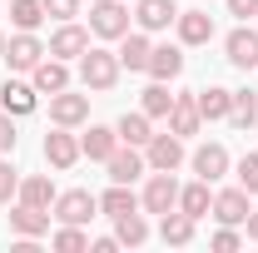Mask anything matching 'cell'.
Here are the masks:
<instances>
[{
  "label": "cell",
  "instance_id": "6da1fadb",
  "mask_svg": "<svg viewBox=\"0 0 258 253\" xmlns=\"http://www.w3.org/2000/svg\"><path fill=\"white\" fill-rule=\"evenodd\" d=\"M119 55L114 50H99V45H90L85 55H80V80H85V90H114L119 85Z\"/></svg>",
  "mask_w": 258,
  "mask_h": 253
},
{
  "label": "cell",
  "instance_id": "7a4b0ae2",
  "mask_svg": "<svg viewBox=\"0 0 258 253\" xmlns=\"http://www.w3.org/2000/svg\"><path fill=\"white\" fill-rule=\"evenodd\" d=\"M90 35H99V40L129 35V0H95L90 5Z\"/></svg>",
  "mask_w": 258,
  "mask_h": 253
},
{
  "label": "cell",
  "instance_id": "3957f363",
  "mask_svg": "<svg viewBox=\"0 0 258 253\" xmlns=\"http://www.w3.org/2000/svg\"><path fill=\"white\" fill-rule=\"evenodd\" d=\"M139 209H144V214H169V209H179V184H174V174L154 169L149 184H144V194H139Z\"/></svg>",
  "mask_w": 258,
  "mask_h": 253
},
{
  "label": "cell",
  "instance_id": "277c9868",
  "mask_svg": "<svg viewBox=\"0 0 258 253\" xmlns=\"http://www.w3.org/2000/svg\"><path fill=\"white\" fill-rule=\"evenodd\" d=\"M95 214H99V199L90 189H64V194H55V219H60V223H80V228H85Z\"/></svg>",
  "mask_w": 258,
  "mask_h": 253
},
{
  "label": "cell",
  "instance_id": "5b68a950",
  "mask_svg": "<svg viewBox=\"0 0 258 253\" xmlns=\"http://www.w3.org/2000/svg\"><path fill=\"white\" fill-rule=\"evenodd\" d=\"M144 164L149 169H164V174H174L179 164H184V139L169 129V134H154L149 144H144Z\"/></svg>",
  "mask_w": 258,
  "mask_h": 253
},
{
  "label": "cell",
  "instance_id": "8992f818",
  "mask_svg": "<svg viewBox=\"0 0 258 253\" xmlns=\"http://www.w3.org/2000/svg\"><path fill=\"white\" fill-rule=\"evenodd\" d=\"M80 159H85L80 154V139H75L64 124H55L50 134H45V164H50V169H75Z\"/></svg>",
  "mask_w": 258,
  "mask_h": 253
},
{
  "label": "cell",
  "instance_id": "52a82bcc",
  "mask_svg": "<svg viewBox=\"0 0 258 253\" xmlns=\"http://www.w3.org/2000/svg\"><path fill=\"white\" fill-rule=\"evenodd\" d=\"M224 60L233 70H253L258 65V25H238V30L224 40Z\"/></svg>",
  "mask_w": 258,
  "mask_h": 253
},
{
  "label": "cell",
  "instance_id": "ba28073f",
  "mask_svg": "<svg viewBox=\"0 0 258 253\" xmlns=\"http://www.w3.org/2000/svg\"><path fill=\"white\" fill-rule=\"evenodd\" d=\"M45 55H50V50L35 40V30H20V35L5 40V65H10V70H35Z\"/></svg>",
  "mask_w": 258,
  "mask_h": 253
},
{
  "label": "cell",
  "instance_id": "9c48e42d",
  "mask_svg": "<svg viewBox=\"0 0 258 253\" xmlns=\"http://www.w3.org/2000/svg\"><path fill=\"white\" fill-rule=\"evenodd\" d=\"M85 50H90V30L75 25V20H60V30L50 35V55L55 60H80Z\"/></svg>",
  "mask_w": 258,
  "mask_h": 253
},
{
  "label": "cell",
  "instance_id": "30bf717a",
  "mask_svg": "<svg viewBox=\"0 0 258 253\" xmlns=\"http://www.w3.org/2000/svg\"><path fill=\"white\" fill-rule=\"evenodd\" d=\"M50 209H35V204H20L15 199V209H10V233L15 238H40V233H50Z\"/></svg>",
  "mask_w": 258,
  "mask_h": 253
},
{
  "label": "cell",
  "instance_id": "8fae6325",
  "mask_svg": "<svg viewBox=\"0 0 258 253\" xmlns=\"http://www.w3.org/2000/svg\"><path fill=\"white\" fill-rule=\"evenodd\" d=\"M50 119L64 129L85 124L90 119V95H75V90H60V95H50Z\"/></svg>",
  "mask_w": 258,
  "mask_h": 253
},
{
  "label": "cell",
  "instance_id": "7c38bea8",
  "mask_svg": "<svg viewBox=\"0 0 258 253\" xmlns=\"http://www.w3.org/2000/svg\"><path fill=\"white\" fill-rule=\"evenodd\" d=\"M104 169H109V184H134V179H139L149 164H144V154H139L134 144H119L114 154L104 159Z\"/></svg>",
  "mask_w": 258,
  "mask_h": 253
},
{
  "label": "cell",
  "instance_id": "4fadbf2b",
  "mask_svg": "<svg viewBox=\"0 0 258 253\" xmlns=\"http://www.w3.org/2000/svg\"><path fill=\"white\" fill-rule=\"evenodd\" d=\"M134 20H139V30H169L174 20H179V5L174 0H134Z\"/></svg>",
  "mask_w": 258,
  "mask_h": 253
},
{
  "label": "cell",
  "instance_id": "5bb4252c",
  "mask_svg": "<svg viewBox=\"0 0 258 253\" xmlns=\"http://www.w3.org/2000/svg\"><path fill=\"white\" fill-rule=\"evenodd\" d=\"M35 104H40V90L35 85H25V80H5L0 85V109L5 114L20 119V114H35Z\"/></svg>",
  "mask_w": 258,
  "mask_h": 253
},
{
  "label": "cell",
  "instance_id": "9a60e30c",
  "mask_svg": "<svg viewBox=\"0 0 258 253\" xmlns=\"http://www.w3.org/2000/svg\"><path fill=\"white\" fill-rule=\"evenodd\" d=\"M30 85L40 90V95H60V90H70V60H40L30 70Z\"/></svg>",
  "mask_w": 258,
  "mask_h": 253
},
{
  "label": "cell",
  "instance_id": "2e32d148",
  "mask_svg": "<svg viewBox=\"0 0 258 253\" xmlns=\"http://www.w3.org/2000/svg\"><path fill=\"white\" fill-rule=\"evenodd\" d=\"M248 214H253V204H248V189H243V184L214 194V219H219V223H233V228H238Z\"/></svg>",
  "mask_w": 258,
  "mask_h": 253
},
{
  "label": "cell",
  "instance_id": "e0dca14e",
  "mask_svg": "<svg viewBox=\"0 0 258 253\" xmlns=\"http://www.w3.org/2000/svg\"><path fill=\"white\" fill-rule=\"evenodd\" d=\"M194 174H199L204 184H219L228 174V149L224 144H199V149H194Z\"/></svg>",
  "mask_w": 258,
  "mask_h": 253
},
{
  "label": "cell",
  "instance_id": "ac0fdd59",
  "mask_svg": "<svg viewBox=\"0 0 258 253\" xmlns=\"http://www.w3.org/2000/svg\"><path fill=\"white\" fill-rule=\"evenodd\" d=\"M179 75H184V50H179V45H154V50H149V80H164V85H169V80H179Z\"/></svg>",
  "mask_w": 258,
  "mask_h": 253
},
{
  "label": "cell",
  "instance_id": "d6986e66",
  "mask_svg": "<svg viewBox=\"0 0 258 253\" xmlns=\"http://www.w3.org/2000/svg\"><path fill=\"white\" fill-rule=\"evenodd\" d=\"M119 149V129H109V124H90V134H80V154L85 159H104Z\"/></svg>",
  "mask_w": 258,
  "mask_h": 253
},
{
  "label": "cell",
  "instance_id": "ffe728a7",
  "mask_svg": "<svg viewBox=\"0 0 258 253\" xmlns=\"http://www.w3.org/2000/svg\"><path fill=\"white\" fill-rule=\"evenodd\" d=\"M199 124H204V114H199V99H194V95H174L169 129H174L179 139H189V134H199Z\"/></svg>",
  "mask_w": 258,
  "mask_h": 253
},
{
  "label": "cell",
  "instance_id": "44dd1931",
  "mask_svg": "<svg viewBox=\"0 0 258 253\" xmlns=\"http://www.w3.org/2000/svg\"><path fill=\"white\" fill-rule=\"evenodd\" d=\"M179 40L184 45H209L214 40V15H204V10H179Z\"/></svg>",
  "mask_w": 258,
  "mask_h": 253
},
{
  "label": "cell",
  "instance_id": "7402d4cb",
  "mask_svg": "<svg viewBox=\"0 0 258 253\" xmlns=\"http://www.w3.org/2000/svg\"><path fill=\"white\" fill-rule=\"evenodd\" d=\"M194 223L184 209H169V214H159V238L164 243H174V248H184V243H194Z\"/></svg>",
  "mask_w": 258,
  "mask_h": 253
},
{
  "label": "cell",
  "instance_id": "603a6c76",
  "mask_svg": "<svg viewBox=\"0 0 258 253\" xmlns=\"http://www.w3.org/2000/svg\"><path fill=\"white\" fill-rule=\"evenodd\" d=\"M149 50H154L149 45V30H139V35H119V50L114 55H119L124 70H149Z\"/></svg>",
  "mask_w": 258,
  "mask_h": 253
},
{
  "label": "cell",
  "instance_id": "cb8c5ba5",
  "mask_svg": "<svg viewBox=\"0 0 258 253\" xmlns=\"http://www.w3.org/2000/svg\"><path fill=\"white\" fill-rule=\"evenodd\" d=\"M194 99H199V114L204 119H228V109H233V90H224V85L194 90Z\"/></svg>",
  "mask_w": 258,
  "mask_h": 253
},
{
  "label": "cell",
  "instance_id": "d4e9b609",
  "mask_svg": "<svg viewBox=\"0 0 258 253\" xmlns=\"http://www.w3.org/2000/svg\"><path fill=\"white\" fill-rule=\"evenodd\" d=\"M20 204H35V209H55V184H50V174H30V179H20V194H15Z\"/></svg>",
  "mask_w": 258,
  "mask_h": 253
},
{
  "label": "cell",
  "instance_id": "484cf974",
  "mask_svg": "<svg viewBox=\"0 0 258 253\" xmlns=\"http://www.w3.org/2000/svg\"><path fill=\"white\" fill-rule=\"evenodd\" d=\"M179 209L189 214V219H204V214H214V194L204 179H194L189 189H179Z\"/></svg>",
  "mask_w": 258,
  "mask_h": 253
},
{
  "label": "cell",
  "instance_id": "4316f807",
  "mask_svg": "<svg viewBox=\"0 0 258 253\" xmlns=\"http://www.w3.org/2000/svg\"><path fill=\"white\" fill-rule=\"evenodd\" d=\"M114 129H119V144H134V149H144V144L154 139V124H149V114H144V109H139V114H124Z\"/></svg>",
  "mask_w": 258,
  "mask_h": 253
},
{
  "label": "cell",
  "instance_id": "83f0119b",
  "mask_svg": "<svg viewBox=\"0 0 258 253\" xmlns=\"http://www.w3.org/2000/svg\"><path fill=\"white\" fill-rule=\"evenodd\" d=\"M134 209H139V199H134V189H129V184H109V189H104V199H99V214H109V219L134 214Z\"/></svg>",
  "mask_w": 258,
  "mask_h": 253
},
{
  "label": "cell",
  "instance_id": "f1b7e54d",
  "mask_svg": "<svg viewBox=\"0 0 258 253\" xmlns=\"http://www.w3.org/2000/svg\"><path fill=\"white\" fill-rule=\"evenodd\" d=\"M114 238H119V243H129V248H139V243L149 238L144 214H139V209H134V214H119V219H114Z\"/></svg>",
  "mask_w": 258,
  "mask_h": 253
},
{
  "label": "cell",
  "instance_id": "f546056e",
  "mask_svg": "<svg viewBox=\"0 0 258 253\" xmlns=\"http://www.w3.org/2000/svg\"><path fill=\"white\" fill-rule=\"evenodd\" d=\"M139 109H144L149 119H169V109H174V95H169V85H164V80H154V85L144 90V99H139Z\"/></svg>",
  "mask_w": 258,
  "mask_h": 253
},
{
  "label": "cell",
  "instance_id": "4dcf8cb0",
  "mask_svg": "<svg viewBox=\"0 0 258 253\" xmlns=\"http://www.w3.org/2000/svg\"><path fill=\"white\" fill-rule=\"evenodd\" d=\"M40 20H45L40 0H10V25L15 30H40Z\"/></svg>",
  "mask_w": 258,
  "mask_h": 253
},
{
  "label": "cell",
  "instance_id": "1f68e13d",
  "mask_svg": "<svg viewBox=\"0 0 258 253\" xmlns=\"http://www.w3.org/2000/svg\"><path fill=\"white\" fill-rule=\"evenodd\" d=\"M253 119H258V99H253V90H233V109H228V124L248 129Z\"/></svg>",
  "mask_w": 258,
  "mask_h": 253
},
{
  "label": "cell",
  "instance_id": "d6a6232c",
  "mask_svg": "<svg viewBox=\"0 0 258 253\" xmlns=\"http://www.w3.org/2000/svg\"><path fill=\"white\" fill-rule=\"evenodd\" d=\"M50 243H55L60 253H85V248H90V238H85V228H80V223H60V233H55Z\"/></svg>",
  "mask_w": 258,
  "mask_h": 253
},
{
  "label": "cell",
  "instance_id": "836d02e7",
  "mask_svg": "<svg viewBox=\"0 0 258 253\" xmlns=\"http://www.w3.org/2000/svg\"><path fill=\"white\" fill-rule=\"evenodd\" d=\"M15 194H20V169L10 159H0V204H10Z\"/></svg>",
  "mask_w": 258,
  "mask_h": 253
},
{
  "label": "cell",
  "instance_id": "e575fe53",
  "mask_svg": "<svg viewBox=\"0 0 258 253\" xmlns=\"http://www.w3.org/2000/svg\"><path fill=\"white\" fill-rule=\"evenodd\" d=\"M238 184L248 194H258V154H243L238 159Z\"/></svg>",
  "mask_w": 258,
  "mask_h": 253
},
{
  "label": "cell",
  "instance_id": "d590c367",
  "mask_svg": "<svg viewBox=\"0 0 258 253\" xmlns=\"http://www.w3.org/2000/svg\"><path fill=\"white\" fill-rule=\"evenodd\" d=\"M45 5V15H55V20H75L80 15V0H40Z\"/></svg>",
  "mask_w": 258,
  "mask_h": 253
},
{
  "label": "cell",
  "instance_id": "8d00e7d4",
  "mask_svg": "<svg viewBox=\"0 0 258 253\" xmlns=\"http://www.w3.org/2000/svg\"><path fill=\"white\" fill-rule=\"evenodd\" d=\"M15 139H20V134H15V114H5V109H0V154H10V149H15Z\"/></svg>",
  "mask_w": 258,
  "mask_h": 253
},
{
  "label": "cell",
  "instance_id": "74e56055",
  "mask_svg": "<svg viewBox=\"0 0 258 253\" xmlns=\"http://www.w3.org/2000/svg\"><path fill=\"white\" fill-rule=\"evenodd\" d=\"M209 243H214V248H219V253H233V248H238V243H243V238L233 233V223H224V228H219V233H214Z\"/></svg>",
  "mask_w": 258,
  "mask_h": 253
},
{
  "label": "cell",
  "instance_id": "f35d334b",
  "mask_svg": "<svg viewBox=\"0 0 258 253\" xmlns=\"http://www.w3.org/2000/svg\"><path fill=\"white\" fill-rule=\"evenodd\" d=\"M228 15H238V20H258V0H228Z\"/></svg>",
  "mask_w": 258,
  "mask_h": 253
},
{
  "label": "cell",
  "instance_id": "ab89813d",
  "mask_svg": "<svg viewBox=\"0 0 258 253\" xmlns=\"http://www.w3.org/2000/svg\"><path fill=\"white\" fill-rule=\"evenodd\" d=\"M90 248H95V253H114V248H119V238H95Z\"/></svg>",
  "mask_w": 258,
  "mask_h": 253
},
{
  "label": "cell",
  "instance_id": "60d3db41",
  "mask_svg": "<svg viewBox=\"0 0 258 253\" xmlns=\"http://www.w3.org/2000/svg\"><path fill=\"white\" fill-rule=\"evenodd\" d=\"M243 228H248V243H258V209L248 214V219H243Z\"/></svg>",
  "mask_w": 258,
  "mask_h": 253
},
{
  "label": "cell",
  "instance_id": "b9f144b4",
  "mask_svg": "<svg viewBox=\"0 0 258 253\" xmlns=\"http://www.w3.org/2000/svg\"><path fill=\"white\" fill-rule=\"evenodd\" d=\"M0 60H5V35H0Z\"/></svg>",
  "mask_w": 258,
  "mask_h": 253
}]
</instances>
